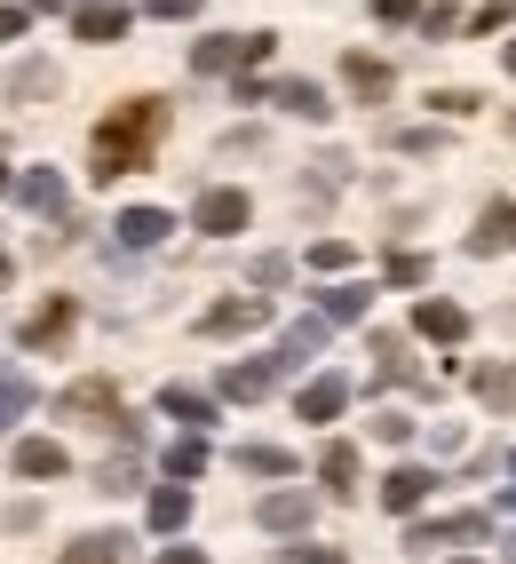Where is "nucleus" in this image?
<instances>
[{"instance_id":"nucleus-32","label":"nucleus","mask_w":516,"mask_h":564,"mask_svg":"<svg viewBox=\"0 0 516 564\" xmlns=\"http://www.w3.org/2000/svg\"><path fill=\"white\" fill-rule=\"evenodd\" d=\"M199 469H207V445H199V437L167 445V477H199Z\"/></svg>"},{"instance_id":"nucleus-52","label":"nucleus","mask_w":516,"mask_h":564,"mask_svg":"<svg viewBox=\"0 0 516 564\" xmlns=\"http://www.w3.org/2000/svg\"><path fill=\"white\" fill-rule=\"evenodd\" d=\"M508 469H516V454H508Z\"/></svg>"},{"instance_id":"nucleus-31","label":"nucleus","mask_w":516,"mask_h":564,"mask_svg":"<svg viewBox=\"0 0 516 564\" xmlns=\"http://www.w3.org/2000/svg\"><path fill=\"white\" fill-rule=\"evenodd\" d=\"M389 286H429V254L397 247V254H389Z\"/></svg>"},{"instance_id":"nucleus-47","label":"nucleus","mask_w":516,"mask_h":564,"mask_svg":"<svg viewBox=\"0 0 516 564\" xmlns=\"http://www.w3.org/2000/svg\"><path fill=\"white\" fill-rule=\"evenodd\" d=\"M501 64H508V72H516V41H508V48H501Z\"/></svg>"},{"instance_id":"nucleus-35","label":"nucleus","mask_w":516,"mask_h":564,"mask_svg":"<svg viewBox=\"0 0 516 564\" xmlns=\"http://www.w3.org/2000/svg\"><path fill=\"white\" fill-rule=\"evenodd\" d=\"M374 437H382V445H405V437H414V413L382 405V413H374Z\"/></svg>"},{"instance_id":"nucleus-36","label":"nucleus","mask_w":516,"mask_h":564,"mask_svg":"<svg viewBox=\"0 0 516 564\" xmlns=\"http://www.w3.org/2000/svg\"><path fill=\"white\" fill-rule=\"evenodd\" d=\"M128 485H135V454H120V462L96 469V494H128Z\"/></svg>"},{"instance_id":"nucleus-45","label":"nucleus","mask_w":516,"mask_h":564,"mask_svg":"<svg viewBox=\"0 0 516 564\" xmlns=\"http://www.w3.org/2000/svg\"><path fill=\"white\" fill-rule=\"evenodd\" d=\"M152 564H207V549H160Z\"/></svg>"},{"instance_id":"nucleus-50","label":"nucleus","mask_w":516,"mask_h":564,"mask_svg":"<svg viewBox=\"0 0 516 564\" xmlns=\"http://www.w3.org/2000/svg\"><path fill=\"white\" fill-rule=\"evenodd\" d=\"M501 556H508V564H516V541H508V549H501Z\"/></svg>"},{"instance_id":"nucleus-25","label":"nucleus","mask_w":516,"mask_h":564,"mask_svg":"<svg viewBox=\"0 0 516 564\" xmlns=\"http://www.w3.org/2000/svg\"><path fill=\"white\" fill-rule=\"evenodd\" d=\"M183 524H191V494H183V485H160L152 494V533H183Z\"/></svg>"},{"instance_id":"nucleus-43","label":"nucleus","mask_w":516,"mask_h":564,"mask_svg":"<svg viewBox=\"0 0 516 564\" xmlns=\"http://www.w3.org/2000/svg\"><path fill=\"white\" fill-rule=\"evenodd\" d=\"M24 24H32V9H9V0H0V41H17Z\"/></svg>"},{"instance_id":"nucleus-8","label":"nucleus","mask_w":516,"mask_h":564,"mask_svg":"<svg viewBox=\"0 0 516 564\" xmlns=\"http://www.w3.org/2000/svg\"><path fill=\"white\" fill-rule=\"evenodd\" d=\"M414 334H421V343H469V311L421 294V303H414Z\"/></svg>"},{"instance_id":"nucleus-40","label":"nucleus","mask_w":516,"mask_h":564,"mask_svg":"<svg viewBox=\"0 0 516 564\" xmlns=\"http://www.w3.org/2000/svg\"><path fill=\"white\" fill-rule=\"evenodd\" d=\"M286 271H294L286 254H254V286H286Z\"/></svg>"},{"instance_id":"nucleus-33","label":"nucleus","mask_w":516,"mask_h":564,"mask_svg":"<svg viewBox=\"0 0 516 564\" xmlns=\"http://www.w3.org/2000/svg\"><path fill=\"white\" fill-rule=\"evenodd\" d=\"M9 96H56V64H24L9 80Z\"/></svg>"},{"instance_id":"nucleus-44","label":"nucleus","mask_w":516,"mask_h":564,"mask_svg":"<svg viewBox=\"0 0 516 564\" xmlns=\"http://www.w3.org/2000/svg\"><path fill=\"white\" fill-rule=\"evenodd\" d=\"M286 556H294V564H350L342 549H286Z\"/></svg>"},{"instance_id":"nucleus-38","label":"nucleus","mask_w":516,"mask_h":564,"mask_svg":"<svg viewBox=\"0 0 516 564\" xmlns=\"http://www.w3.org/2000/svg\"><path fill=\"white\" fill-rule=\"evenodd\" d=\"M429 104H437V111H446V120H469V111H476V104H485V96H476V88H437Z\"/></svg>"},{"instance_id":"nucleus-49","label":"nucleus","mask_w":516,"mask_h":564,"mask_svg":"<svg viewBox=\"0 0 516 564\" xmlns=\"http://www.w3.org/2000/svg\"><path fill=\"white\" fill-rule=\"evenodd\" d=\"M0 286H9V254H0Z\"/></svg>"},{"instance_id":"nucleus-30","label":"nucleus","mask_w":516,"mask_h":564,"mask_svg":"<svg viewBox=\"0 0 516 564\" xmlns=\"http://www.w3.org/2000/svg\"><path fill=\"white\" fill-rule=\"evenodd\" d=\"M389 143H397L405 160H429V152H446V128H397Z\"/></svg>"},{"instance_id":"nucleus-46","label":"nucleus","mask_w":516,"mask_h":564,"mask_svg":"<svg viewBox=\"0 0 516 564\" xmlns=\"http://www.w3.org/2000/svg\"><path fill=\"white\" fill-rule=\"evenodd\" d=\"M493 517H516V485H508V494H501V501H493Z\"/></svg>"},{"instance_id":"nucleus-53","label":"nucleus","mask_w":516,"mask_h":564,"mask_svg":"<svg viewBox=\"0 0 516 564\" xmlns=\"http://www.w3.org/2000/svg\"><path fill=\"white\" fill-rule=\"evenodd\" d=\"M461 564H476V556H461Z\"/></svg>"},{"instance_id":"nucleus-12","label":"nucleus","mask_w":516,"mask_h":564,"mask_svg":"<svg viewBox=\"0 0 516 564\" xmlns=\"http://www.w3.org/2000/svg\"><path fill=\"white\" fill-rule=\"evenodd\" d=\"M278 390V358H246V366H223V398L254 405V398H271Z\"/></svg>"},{"instance_id":"nucleus-3","label":"nucleus","mask_w":516,"mask_h":564,"mask_svg":"<svg viewBox=\"0 0 516 564\" xmlns=\"http://www.w3.org/2000/svg\"><path fill=\"white\" fill-rule=\"evenodd\" d=\"M56 413H64V422H96V430H128L112 382H72V390L56 398ZM128 437H135V430H128Z\"/></svg>"},{"instance_id":"nucleus-4","label":"nucleus","mask_w":516,"mask_h":564,"mask_svg":"<svg viewBox=\"0 0 516 564\" xmlns=\"http://www.w3.org/2000/svg\"><path fill=\"white\" fill-rule=\"evenodd\" d=\"M453 541H493V517H485V509H461V517H429V524H414V533H405V549H414V556L453 549Z\"/></svg>"},{"instance_id":"nucleus-17","label":"nucleus","mask_w":516,"mask_h":564,"mask_svg":"<svg viewBox=\"0 0 516 564\" xmlns=\"http://www.w3.org/2000/svg\"><path fill=\"white\" fill-rule=\"evenodd\" d=\"M160 413H167V422H183V430H207V422H215V398H207V390L167 382V390H160Z\"/></svg>"},{"instance_id":"nucleus-23","label":"nucleus","mask_w":516,"mask_h":564,"mask_svg":"<svg viewBox=\"0 0 516 564\" xmlns=\"http://www.w3.org/2000/svg\"><path fill=\"white\" fill-rule=\"evenodd\" d=\"M56 564H128V533H80Z\"/></svg>"},{"instance_id":"nucleus-2","label":"nucleus","mask_w":516,"mask_h":564,"mask_svg":"<svg viewBox=\"0 0 516 564\" xmlns=\"http://www.w3.org/2000/svg\"><path fill=\"white\" fill-rule=\"evenodd\" d=\"M271 48H278L271 32H215V41L191 48V64H199V72H246V64H263Z\"/></svg>"},{"instance_id":"nucleus-42","label":"nucleus","mask_w":516,"mask_h":564,"mask_svg":"<svg viewBox=\"0 0 516 564\" xmlns=\"http://www.w3.org/2000/svg\"><path fill=\"white\" fill-rule=\"evenodd\" d=\"M143 17H167L175 24V17H199V0H143Z\"/></svg>"},{"instance_id":"nucleus-1","label":"nucleus","mask_w":516,"mask_h":564,"mask_svg":"<svg viewBox=\"0 0 516 564\" xmlns=\"http://www.w3.org/2000/svg\"><path fill=\"white\" fill-rule=\"evenodd\" d=\"M167 135V104L160 96H128L112 120H96V183H112V175H135V167H152V143Z\"/></svg>"},{"instance_id":"nucleus-41","label":"nucleus","mask_w":516,"mask_h":564,"mask_svg":"<svg viewBox=\"0 0 516 564\" xmlns=\"http://www.w3.org/2000/svg\"><path fill=\"white\" fill-rule=\"evenodd\" d=\"M374 17H382V24H414L421 0H374Z\"/></svg>"},{"instance_id":"nucleus-21","label":"nucleus","mask_w":516,"mask_h":564,"mask_svg":"<svg viewBox=\"0 0 516 564\" xmlns=\"http://www.w3.org/2000/svg\"><path fill=\"white\" fill-rule=\"evenodd\" d=\"M254 517H263L271 533H310V494H263Z\"/></svg>"},{"instance_id":"nucleus-14","label":"nucleus","mask_w":516,"mask_h":564,"mask_svg":"<svg viewBox=\"0 0 516 564\" xmlns=\"http://www.w3.org/2000/svg\"><path fill=\"white\" fill-rule=\"evenodd\" d=\"M342 405H350V373H318V382L294 398V413H303V422H334Z\"/></svg>"},{"instance_id":"nucleus-24","label":"nucleus","mask_w":516,"mask_h":564,"mask_svg":"<svg viewBox=\"0 0 516 564\" xmlns=\"http://www.w3.org/2000/svg\"><path fill=\"white\" fill-rule=\"evenodd\" d=\"M318 477H326V494H358V445H326V454H318Z\"/></svg>"},{"instance_id":"nucleus-9","label":"nucleus","mask_w":516,"mask_h":564,"mask_svg":"<svg viewBox=\"0 0 516 564\" xmlns=\"http://www.w3.org/2000/svg\"><path fill=\"white\" fill-rule=\"evenodd\" d=\"M72 32H80L88 48H112L128 32V9H120V0H80V9H72Z\"/></svg>"},{"instance_id":"nucleus-27","label":"nucleus","mask_w":516,"mask_h":564,"mask_svg":"<svg viewBox=\"0 0 516 564\" xmlns=\"http://www.w3.org/2000/svg\"><path fill=\"white\" fill-rule=\"evenodd\" d=\"M24 413H32V382H24L17 366H0V430H17Z\"/></svg>"},{"instance_id":"nucleus-37","label":"nucleus","mask_w":516,"mask_h":564,"mask_svg":"<svg viewBox=\"0 0 516 564\" xmlns=\"http://www.w3.org/2000/svg\"><path fill=\"white\" fill-rule=\"evenodd\" d=\"M501 24H516V0H485V9H476V17H469V32H485V41H493V32H501Z\"/></svg>"},{"instance_id":"nucleus-15","label":"nucleus","mask_w":516,"mask_h":564,"mask_svg":"<svg viewBox=\"0 0 516 564\" xmlns=\"http://www.w3.org/2000/svg\"><path fill=\"white\" fill-rule=\"evenodd\" d=\"M342 80H350V88H358L365 104H382V96H389V80H397V72H389L382 56H365V48H350V56H342Z\"/></svg>"},{"instance_id":"nucleus-20","label":"nucleus","mask_w":516,"mask_h":564,"mask_svg":"<svg viewBox=\"0 0 516 564\" xmlns=\"http://www.w3.org/2000/svg\"><path fill=\"white\" fill-rule=\"evenodd\" d=\"M167 231H175L167 207H128V215H120V247H160Z\"/></svg>"},{"instance_id":"nucleus-10","label":"nucleus","mask_w":516,"mask_h":564,"mask_svg":"<svg viewBox=\"0 0 516 564\" xmlns=\"http://www.w3.org/2000/svg\"><path fill=\"white\" fill-rule=\"evenodd\" d=\"M429 485H437V477H429L421 462H397V469L382 477V509H397V517H414V509L429 501Z\"/></svg>"},{"instance_id":"nucleus-19","label":"nucleus","mask_w":516,"mask_h":564,"mask_svg":"<svg viewBox=\"0 0 516 564\" xmlns=\"http://www.w3.org/2000/svg\"><path fill=\"white\" fill-rule=\"evenodd\" d=\"M17 199H24L32 215H64V175H56V167H32V175H17Z\"/></svg>"},{"instance_id":"nucleus-48","label":"nucleus","mask_w":516,"mask_h":564,"mask_svg":"<svg viewBox=\"0 0 516 564\" xmlns=\"http://www.w3.org/2000/svg\"><path fill=\"white\" fill-rule=\"evenodd\" d=\"M32 9H72V0H32Z\"/></svg>"},{"instance_id":"nucleus-26","label":"nucleus","mask_w":516,"mask_h":564,"mask_svg":"<svg viewBox=\"0 0 516 564\" xmlns=\"http://www.w3.org/2000/svg\"><path fill=\"white\" fill-rule=\"evenodd\" d=\"M469 390L485 398L493 413H516V373H501V366H476V373H469Z\"/></svg>"},{"instance_id":"nucleus-5","label":"nucleus","mask_w":516,"mask_h":564,"mask_svg":"<svg viewBox=\"0 0 516 564\" xmlns=\"http://www.w3.org/2000/svg\"><path fill=\"white\" fill-rule=\"evenodd\" d=\"M246 215H254V199L231 192V183H223V192H199V207H191V223H199L207 239H239V231H246Z\"/></svg>"},{"instance_id":"nucleus-29","label":"nucleus","mask_w":516,"mask_h":564,"mask_svg":"<svg viewBox=\"0 0 516 564\" xmlns=\"http://www.w3.org/2000/svg\"><path fill=\"white\" fill-rule=\"evenodd\" d=\"M239 469H254V477H294V454H286V445H239Z\"/></svg>"},{"instance_id":"nucleus-22","label":"nucleus","mask_w":516,"mask_h":564,"mask_svg":"<svg viewBox=\"0 0 516 564\" xmlns=\"http://www.w3.org/2000/svg\"><path fill=\"white\" fill-rule=\"evenodd\" d=\"M365 303H374V286H326V294H318V318H326V326H358Z\"/></svg>"},{"instance_id":"nucleus-16","label":"nucleus","mask_w":516,"mask_h":564,"mask_svg":"<svg viewBox=\"0 0 516 564\" xmlns=\"http://www.w3.org/2000/svg\"><path fill=\"white\" fill-rule=\"evenodd\" d=\"M326 350V318H294L286 334H278V373H294L303 358H318Z\"/></svg>"},{"instance_id":"nucleus-11","label":"nucleus","mask_w":516,"mask_h":564,"mask_svg":"<svg viewBox=\"0 0 516 564\" xmlns=\"http://www.w3.org/2000/svg\"><path fill=\"white\" fill-rule=\"evenodd\" d=\"M508 247H516V199H493L469 231V254H508Z\"/></svg>"},{"instance_id":"nucleus-28","label":"nucleus","mask_w":516,"mask_h":564,"mask_svg":"<svg viewBox=\"0 0 516 564\" xmlns=\"http://www.w3.org/2000/svg\"><path fill=\"white\" fill-rule=\"evenodd\" d=\"M374 373H382V382H421V373H414V358H405V343H397V334H374Z\"/></svg>"},{"instance_id":"nucleus-34","label":"nucleus","mask_w":516,"mask_h":564,"mask_svg":"<svg viewBox=\"0 0 516 564\" xmlns=\"http://www.w3.org/2000/svg\"><path fill=\"white\" fill-rule=\"evenodd\" d=\"M350 262H358L350 239H318V247H310V271H350Z\"/></svg>"},{"instance_id":"nucleus-39","label":"nucleus","mask_w":516,"mask_h":564,"mask_svg":"<svg viewBox=\"0 0 516 564\" xmlns=\"http://www.w3.org/2000/svg\"><path fill=\"white\" fill-rule=\"evenodd\" d=\"M461 17L446 9V0H429V9H421V41H446V32H453Z\"/></svg>"},{"instance_id":"nucleus-13","label":"nucleus","mask_w":516,"mask_h":564,"mask_svg":"<svg viewBox=\"0 0 516 564\" xmlns=\"http://www.w3.org/2000/svg\"><path fill=\"white\" fill-rule=\"evenodd\" d=\"M263 104L294 111V120H326V111H334V104H326V88H318V80H271V88H263Z\"/></svg>"},{"instance_id":"nucleus-6","label":"nucleus","mask_w":516,"mask_h":564,"mask_svg":"<svg viewBox=\"0 0 516 564\" xmlns=\"http://www.w3.org/2000/svg\"><path fill=\"white\" fill-rule=\"evenodd\" d=\"M254 326H271V294H231V303H215L199 318L207 343H223V334H254Z\"/></svg>"},{"instance_id":"nucleus-7","label":"nucleus","mask_w":516,"mask_h":564,"mask_svg":"<svg viewBox=\"0 0 516 564\" xmlns=\"http://www.w3.org/2000/svg\"><path fill=\"white\" fill-rule=\"evenodd\" d=\"M72 318H80V303H72V294H48V303L24 318V334H17V343H24V350H56L64 334H72Z\"/></svg>"},{"instance_id":"nucleus-51","label":"nucleus","mask_w":516,"mask_h":564,"mask_svg":"<svg viewBox=\"0 0 516 564\" xmlns=\"http://www.w3.org/2000/svg\"><path fill=\"white\" fill-rule=\"evenodd\" d=\"M0 192H9V167H0Z\"/></svg>"},{"instance_id":"nucleus-18","label":"nucleus","mask_w":516,"mask_h":564,"mask_svg":"<svg viewBox=\"0 0 516 564\" xmlns=\"http://www.w3.org/2000/svg\"><path fill=\"white\" fill-rule=\"evenodd\" d=\"M72 469V454L56 437H17V477H64Z\"/></svg>"}]
</instances>
